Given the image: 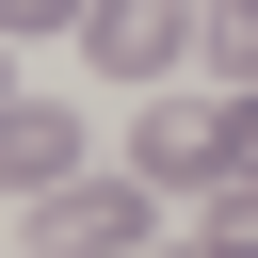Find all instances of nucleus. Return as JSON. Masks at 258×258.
<instances>
[{"instance_id":"obj_7","label":"nucleus","mask_w":258,"mask_h":258,"mask_svg":"<svg viewBox=\"0 0 258 258\" xmlns=\"http://www.w3.org/2000/svg\"><path fill=\"white\" fill-rule=\"evenodd\" d=\"M0 16H32V32H48V16H97V0H0Z\"/></svg>"},{"instance_id":"obj_2","label":"nucleus","mask_w":258,"mask_h":258,"mask_svg":"<svg viewBox=\"0 0 258 258\" xmlns=\"http://www.w3.org/2000/svg\"><path fill=\"white\" fill-rule=\"evenodd\" d=\"M32 258H145V177H64V194H32Z\"/></svg>"},{"instance_id":"obj_4","label":"nucleus","mask_w":258,"mask_h":258,"mask_svg":"<svg viewBox=\"0 0 258 258\" xmlns=\"http://www.w3.org/2000/svg\"><path fill=\"white\" fill-rule=\"evenodd\" d=\"M0 177H16V194H64V177H81V113H64V97H16V113H0Z\"/></svg>"},{"instance_id":"obj_3","label":"nucleus","mask_w":258,"mask_h":258,"mask_svg":"<svg viewBox=\"0 0 258 258\" xmlns=\"http://www.w3.org/2000/svg\"><path fill=\"white\" fill-rule=\"evenodd\" d=\"M81 48H97L113 81H161L177 48H210V0H97V16H81Z\"/></svg>"},{"instance_id":"obj_6","label":"nucleus","mask_w":258,"mask_h":258,"mask_svg":"<svg viewBox=\"0 0 258 258\" xmlns=\"http://www.w3.org/2000/svg\"><path fill=\"white\" fill-rule=\"evenodd\" d=\"M210 258H258V194H210Z\"/></svg>"},{"instance_id":"obj_1","label":"nucleus","mask_w":258,"mask_h":258,"mask_svg":"<svg viewBox=\"0 0 258 258\" xmlns=\"http://www.w3.org/2000/svg\"><path fill=\"white\" fill-rule=\"evenodd\" d=\"M242 113H258V97H161V113L129 129V177H145V194H226V177H242Z\"/></svg>"},{"instance_id":"obj_5","label":"nucleus","mask_w":258,"mask_h":258,"mask_svg":"<svg viewBox=\"0 0 258 258\" xmlns=\"http://www.w3.org/2000/svg\"><path fill=\"white\" fill-rule=\"evenodd\" d=\"M210 64H242V97H258V0H210Z\"/></svg>"}]
</instances>
